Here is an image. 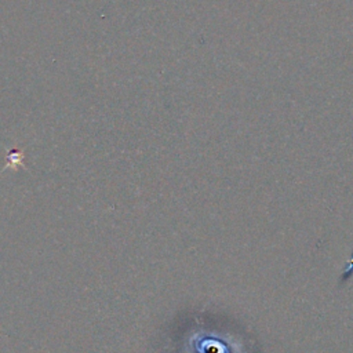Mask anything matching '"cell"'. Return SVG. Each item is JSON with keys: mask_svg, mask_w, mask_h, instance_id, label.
<instances>
[{"mask_svg": "<svg viewBox=\"0 0 353 353\" xmlns=\"http://www.w3.org/2000/svg\"><path fill=\"white\" fill-rule=\"evenodd\" d=\"M22 160H23L22 152H19V150H12V152L8 154V163L6 164V167H17V165L22 164Z\"/></svg>", "mask_w": 353, "mask_h": 353, "instance_id": "1", "label": "cell"}]
</instances>
